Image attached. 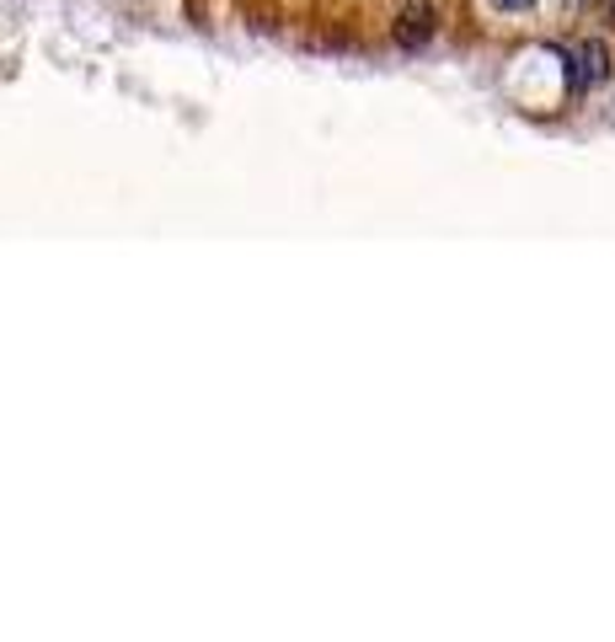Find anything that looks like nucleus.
I'll return each instance as SVG.
<instances>
[{"label": "nucleus", "mask_w": 615, "mask_h": 642, "mask_svg": "<svg viewBox=\"0 0 615 642\" xmlns=\"http://www.w3.org/2000/svg\"><path fill=\"white\" fill-rule=\"evenodd\" d=\"M429 33H433V11H407L402 27H396V44H402V49H418Z\"/></svg>", "instance_id": "nucleus-1"}, {"label": "nucleus", "mask_w": 615, "mask_h": 642, "mask_svg": "<svg viewBox=\"0 0 615 642\" xmlns=\"http://www.w3.org/2000/svg\"><path fill=\"white\" fill-rule=\"evenodd\" d=\"M583 64H589V81H600V75H605V49L589 44V49H583Z\"/></svg>", "instance_id": "nucleus-2"}, {"label": "nucleus", "mask_w": 615, "mask_h": 642, "mask_svg": "<svg viewBox=\"0 0 615 642\" xmlns=\"http://www.w3.org/2000/svg\"><path fill=\"white\" fill-rule=\"evenodd\" d=\"M492 5H497V11H530L536 0H492Z\"/></svg>", "instance_id": "nucleus-3"}]
</instances>
